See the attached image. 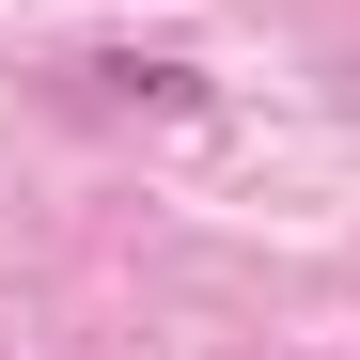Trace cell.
Masks as SVG:
<instances>
[{
  "label": "cell",
  "instance_id": "6da1fadb",
  "mask_svg": "<svg viewBox=\"0 0 360 360\" xmlns=\"http://www.w3.org/2000/svg\"><path fill=\"white\" fill-rule=\"evenodd\" d=\"M94 79H110V94H157V110H204V79H188V63H94Z\"/></svg>",
  "mask_w": 360,
  "mask_h": 360
}]
</instances>
